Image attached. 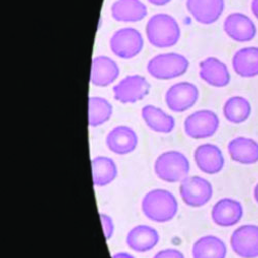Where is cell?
<instances>
[{"label":"cell","mask_w":258,"mask_h":258,"mask_svg":"<svg viewBox=\"0 0 258 258\" xmlns=\"http://www.w3.org/2000/svg\"><path fill=\"white\" fill-rule=\"evenodd\" d=\"M105 143L110 151L117 155L133 153L138 147L139 138L132 127L117 126L107 134Z\"/></svg>","instance_id":"obj_15"},{"label":"cell","mask_w":258,"mask_h":258,"mask_svg":"<svg viewBox=\"0 0 258 258\" xmlns=\"http://www.w3.org/2000/svg\"><path fill=\"white\" fill-rule=\"evenodd\" d=\"M151 85L141 75H131L123 78L113 88L114 98L124 104L143 100L150 92Z\"/></svg>","instance_id":"obj_9"},{"label":"cell","mask_w":258,"mask_h":258,"mask_svg":"<svg viewBox=\"0 0 258 258\" xmlns=\"http://www.w3.org/2000/svg\"><path fill=\"white\" fill-rule=\"evenodd\" d=\"M146 36L150 44L155 48H171L180 40L181 28L178 21L173 16L159 13L148 20Z\"/></svg>","instance_id":"obj_2"},{"label":"cell","mask_w":258,"mask_h":258,"mask_svg":"<svg viewBox=\"0 0 258 258\" xmlns=\"http://www.w3.org/2000/svg\"><path fill=\"white\" fill-rule=\"evenodd\" d=\"M219 126L220 120L216 113L211 110H199L185 119L184 132L191 139L204 140L216 134Z\"/></svg>","instance_id":"obj_7"},{"label":"cell","mask_w":258,"mask_h":258,"mask_svg":"<svg viewBox=\"0 0 258 258\" xmlns=\"http://www.w3.org/2000/svg\"><path fill=\"white\" fill-rule=\"evenodd\" d=\"M148 2L156 7H162V6H166L167 4H169L171 0H148Z\"/></svg>","instance_id":"obj_29"},{"label":"cell","mask_w":258,"mask_h":258,"mask_svg":"<svg viewBox=\"0 0 258 258\" xmlns=\"http://www.w3.org/2000/svg\"><path fill=\"white\" fill-rule=\"evenodd\" d=\"M227 152L230 159L243 165L258 163V142L248 137H236L229 141Z\"/></svg>","instance_id":"obj_18"},{"label":"cell","mask_w":258,"mask_h":258,"mask_svg":"<svg viewBox=\"0 0 258 258\" xmlns=\"http://www.w3.org/2000/svg\"><path fill=\"white\" fill-rule=\"evenodd\" d=\"M110 48L113 54L121 59H133L143 51L144 37L136 28H120L112 35Z\"/></svg>","instance_id":"obj_5"},{"label":"cell","mask_w":258,"mask_h":258,"mask_svg":"<svg viewBox=\"0 0 258 258\" xmlns=\"http://www.w3.org/2000/svg\"><path fill=\"white\" fill-rule=\"evenodd\" d=\"M112 17L123 23H136L144 20L148 9L141 0H116L111 7Z\"/></svg>","instance_id":"obj_20"},{"label":"cell","mask_w":258,"mask_h":258,"mask_svg":"<svg viewBox=\"0 0 258 258\" xmlns=\"http://www.w3.org/2000/svg\"><path fill=\"white\" fill-rule=\"evenodd\" d=\"M186 8L198 23L211 25L216 23L225 9L224 0H187Z\"/></svg>","instance_id":"obj_14"},{"label":"cell","mask_w":258,"mask_h":258,"mask_svg":"<svg viewBox=\"0 0 258 258\" xmlns=\"http://www.w3.org/2000/svg\"><path fill=\"white\" fill-rule=\"evenodd\" d=\"M251 11L254 17L258 20V0H252L251 3Z\"/></svg>","instance_id":"obj_30"},{"label":"cell","mask_w":258,"mask_h":258,"mask_svg":"<svg viewBox=\"0 0 258 258\" xmlns=\"http://www.w3.org/2000/svg\"><path fill=\"white\" fill-rule=\"evenodd\" d=\"M159 240V233L154 227L140 224L128 231L126 245L137 253H146L153 250L158 245Z\"/></svg>","instance_id":"obj_17"},{"label":"cell","mask_w":258,"mask_h":258,"mask_svg":"<svg viewBox=\"0 0 258 258\" xmlns=\"http://www.w3.org/2000/svg\"><path fill=\"white\" fill-rule=\"evenodd\" d=\"M113 116L112 103L100 96H91L88 101V122L90 127H99Z\"/></svg>","instance_id":"obj_26"},{"label":"cell","mask_w":258,"mask_h":258,"mask_svg":"<svg viewBox=\"0 0 258 258\" xmlns=\"http://www.w3.org/2000/svg\"><path fill=\"white\" fill-rule=\"evenodd\" d=\"M92 181L95 187H105L112 184L118 176L116 162L107 156H96L91 160Z\"/></svg>","instance_id":"obj_24"},{"label":"cell","mask_w":258,"mask_h":258,"mask_svg":"<svg viewBox=\"0 0 258 258\" xmlns=\"http://www.w3.org/2000/svg\"><path fill=\"white\" fill-rule=\"evenodd\" d=\"M199 98L198 86L185 81L171 85L165 93V103L168 109L175 113H184L190 110Z\"/></svg>","instance_id":"obj_8"},{"label":"cell","mask_w":258,"mask_h":258,"mask_svg":"<svg viewBox=\"0 0 258 258\" xmlns=\"http://www.w3.org/2000/svg\"><path fill=\"white\" fill-rule=\"evenodd\" d=\"M226 35L236 42H249L257 34V27L253 20L243 13L229 14L223 23Z\"/></svg>","instance_id":"obj_13"},{"label":"cell","mask_w":258,"mask_h":258,"mask_svg":"<svg viewBox=\"0 0 258 258\" xmlns=\"http://www.w3.org/2000/svg\"><path fill=\"white\" fill-rule=\"evenodd\" d=\"M153 258H185V255L178 249L167 248L157 252Z\"/></svg>","instance_id":"obj_28"},{"label":"cell","mask_w":258,"mask_h":258,"mask_svg":"<svg viewBox=\"0 0 258 258\" xmlns=\"http://www.w3.org/2000/svg\"><path fill=\"white\" fill-rule=\"evenodd\" d=\"M141 115L148 128L154 133L170 134L176 127L175 118L156 105H145L142 109Z\"/></svg>","instance_id":"obj_21"},{"label":"cell","mask_w":258,"mask_h":258,"mask_svg":"<svg viewBox=\"0 0 258 258\" xmlns=\"http://www.w3.org/2000/svg\"><path fill=\"white\" fill-rule=\"evenodd\" d=\"M193 158L202 173L210 176L221 173L225 165L222 150L215 144L206 143L197 147Z\"/></svg>","instance_id":"obj_12"},{"label":"cell","mask_w":258,"mask_h":258,"mask_svg":"<svg viewBox=\"0 0 258 258\" xmlns=\"http://www.w3.org/2000/svg\"><path fill=\"white\" fill-rule=\"evenodd\" d=\"M154 171L158 179L163 182L181 183L190 173V162L187 156L176 150L161 153L154 162Z\"/></svg>","instance_id":"obj_3"},{"label":"cell","mask_w":258,"mask_h":258,"mask_svg":"<svg viewBox=\"0 0 258 258\" xmlns=\"http://www.w3.org/2000/svg\"><path fill=\"white\" fill-rule=\"evenodd\" d=\"M120 69L115 60L107 56H97L92 59L90 82L97 87H106L119 78Z\"/></svg>","instance_id":"obj_19"},{"label":"cell","mask_w":258,"mask_h":258,"mask_svg":"<svg viewBox=\"0 0 258 258\" xmlns=\"http://www.w3.org/2000/svg\"><path fill=\"white\" fill-rule=\"evenodd\" d=\"M223 116L231 124L245 123L252 114L251 102L244 96L229 97L223 105Z\"/></svg>","instance_id":"obj_25"},{"label":"cell","mask_w":258,"mask_h":258,"mask_svg":"<svg viewBox=\"0 0 258 258\" xmlns=\"http://www.w3.org/2000/svg\"><path fill=\"white\" fill-rule=\"evenodd\" d=\"M253 197H254V200L255 202L258 204V183L255 185L254 187V190H253Z\"/></svg>","instance_id":"obj_32"},{"label":"cell","mask_w":258,"mask_h":258,"mask_svg":"<svg viewBox=\"0 0 258 258\" xmlns=\"http://www.w3.org/2000/svg\"><path fill=\"white\" fill-rule=\"evenodd\" d=\"M230 247L240 258H258V225L244 224L230 235Z\"/></svg>","instance_id":"obj_10"},{"label":"cell","mask_w":258,"mask_h":258,"mask_svg":"<svg viewBox=\"0 0 258 258\" xmlns=\"http://www.w3.org/2000/svg\"><path fill=\"white\" fill-rule=\"evenodd\" d=\"M200 78L216 88L226 87L231 79L226 64L216 57H208L200 62Z\"/></svg>","instance_id":"obj_16"},{"label":"cell","mask_w":258,"mask_h":258,"mask_svg":"<svg viewBox=\"0 0 258 258\" xmlns=\"http://www.w3.org/2000/svg\"><path fill=\"white\" fill-rule=\"evenodd\" d=\"M99 217L102 224V229L106 241H110L115 232V224L113 221V218L105 213H99Z\"/></svg>","instance_id":"obj_27"},{"label":"cell","mask_w":258,"mask_h":258,"mask_svg":"<svg viewBox=\"0 0 258 258\" xmlns=\"http://www.w3.org/2000/svg\"><path fill=\"white\" fill-rule=\"evenodd\" d=\"M141 208L145 217L149 220L156 223H166L177 216L179 203L173 192L156 188L146 193Z\"/></svg>","instance_id":"obj_1"},{"label":"cell","mask_w":258,"mask_h":258,"mask_svg":"<svg viewBox=\"0 0 258 258\" xmlns=\"http://www.w3.org/2000/svg\"><path fill=\"white\" fill-rule=\"evenodd\" d=\"M189 60L179 53H162L154 56L147 64V72L157 80H173L187 73Z\"/></svg>","instance_id":"obj_4"},{"label":"cell","mask_w":258,"mask_h":258,"mask_svg":"<svg viewBox=\"0 0 258 258\" xmlns=\"http://www.w3.org/2000/svg\"><path fill=\"white\" fill-rule=\"evenodd\" d=\"M192 258H226L227 246L219 236L206 234L192 246Z\"/></svg>","instance_id":"obj_22"},{"label":"cell","mask_w":258,"mask_h":258,"mask_svg":"<svg viewBox=\"0 0 258 258\" xmlns=\"http://www.w3.org/2000/svg\"><path fill=\"white\" fill-rule=\"evenodd\" d=\"M232 69L242 78L258 77V47H246L236 51L232 57Z\"/></svg>","instance_id":"obj_23"},{"label":"cell","mask_w":258,"mask_h":258,"mask_svg":"<svg viewBox=\"0 0 258 258\" xmlns=\"http://www.w3.org/2000/svg\"><path fill=\"white\" fill-rule=\"evenodd\" d=\"M244 213V207L240 201L232 198H223L212 207L211 218L219 227H232L242 221Z\"/></svg>","instance_id":"obj_11"},{"label":"cell","mask_w":258,"mask_h":258,"mask_svg":"<svg viewBox=\"0 0 258 258\" xmlns=\"http://www.w3.org/2000/svg\"><path fill=\"white\" fill-rule=\"evenodd\" d=\"M180 197L191 208H202L210 203L214 189L211 182L200 176H188L180 183Z\"/></svg>","instance_id":"obj_6"},{"label":"cell","mask_w":258,"mask_h":258,"mask_svg":"<svg viewBox=\"0 0 258 258\" xmlns=\"http://www.w3.org/2000/svg\"><path fill=\"white\" fill-rule=\"evenodd\" d=\"M112 258H136L134 255H132L131 253L127 252H118L116 254L113 255Z\"/></svg>","instance_id":"obj_31"}]
</instances>
